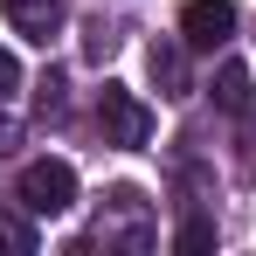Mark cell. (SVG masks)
<instances>
[{"label": "cell", "instance_id": "9", "mask_svg": "<svg viewBox=\"0 0 256 256\" xmlns=\"http://www.w3.org/2000/svg\"><path fill=\"white\" fill-rule=\"evenodd\" d=\"M84 56H90V62H111V56H118V28L90 21V28H84Z\"/></svg>", "mask_w": 256, "mask_h": 256}, {"label": "cell", "instance_id": "3", "mask_svg": "<svg viewBox=\"0 0 256 256\" xmlns=\"http://www.w3.org/2000/svg\"><path fill=\"white\" fill-rule=\"evenodd\" d=\"M180 35H187V48H222L236 35V7H228V0H187Z\"/></svg>", "mask_w": 256, "mask_h": 256}, {"label": "cell", "instance_id": "1", "mask_svg": "<svg viewBox=\"0 0 256 256\" xmlns=\"http://www.w3.org/2000/svg\"><path fill=\"white\" fill-rule=\"evenodd\" d=\"M14 201L28 214H70L76 208V166L70 160H28L14 180Z\"/></svg>", "mask_w": 256, "mask_h": 256}, {"label": "cell", "instance_id": "2", "mask_svg": "<svg viewBox=\"0 0 256 256\" xmlns=\"http://www.w3.org/2000/svg\"><path fill=\"white\" fill-rule=\"evenodd\" d=\"M97 125H104L111 146H125V152H132V146H146V138H152V111H146L125 84H104V97H97Z\"/></svg>", "mask_w": 256, "mask_h": 256}, {"label": "cell", "instance_id": "4", "mask_svg": "<svg viewBox=\"0 0 256 256\" xmlns=\"http://www.w3.org/2000/svg\"><path fill=\"white\" fill-rule=\"evenodd\" d=\"M7 7V28L21 35V42H56L62 35V0H0Z\"/></svg>", "mask_w": 256, "mask_h": 256}, {"label": "cell", "instance_id": "5", "mask_svg": "<svg viewBox=\"0 0 256 256\" xmlns=\"http://www.w3.org/2000/svg\"><path fill=\"white\" fill-rule=\"evenodd\" d=\"M146 70H152L160 97H187V35H180V42H173V35H160V42L146 48Z\"/></svg>", "mask_w": 256, "mask_h": 256}, {"label": "cell", "instance_id": "11", "mask_svg": "<svg viewBox=\"0 0 256 256\" xmlns=\"http://www.w3.org/2000/svg\"><path fill=\"white\" fill-rule=\"evenodd\" d=\"M62 111V76H42V118Z\"/></svg>", "mask_w": 256, "mask_h": 256}, {"label": "cell", "instance_id": "7", "mask_svg": "<svg viewBox=\"0 0 256 256\" xmlns=\"http://www.w3.org/2000/svg\"><path fill=\"white\" fill-rule=\"evenodd\" d=\"M0 250L35 256V222H28V208H21V214H0Z\"/></svg>", "mask_w": 256, "mask_h": 256}, {"label": "cell", "instance_id": "10", "mask_svg": "<svg viewBox=\"0 0 256 256\" xmlns=\"http://www.w3.org/2000/svg\"><path fill=\"white\" fill-rule=\"evenodd\" d=\"M21 90V62H14V48H0V104Z\"/></svg>", "mask_w": 256, "mask_h": 256}, {"label": "cell", "instance_id": "6", "mask_svg": "<svg viewBox=\"0 0 256 256\" xmlns=\"http://www.w3.org/2000/svg\"><path fill=\"white\" fill-rule=\"evenodd\" d=\"M214 104L222 111H250V70L242 62H222L214 70Z\"/></svg>", "mask_w": 256, "mask_h": 256}, {"label": "cell", "instance_id": "8", "mask_svg": "<svg viewBox=\"0 0 256 256\" xmlns=\"http://www.w3.org/2000/svg\"><path fill=\"white\" fill-rule=\"evenodd\" d=\"M173 250H180V256H201V250H214V222H201V214H194V222H187V228L173 236Z\"/></svg>", "mask_w": 256, "mask_h": 256}, {"label": "cell", "instance_id": "12", "mask_svg": "<svg viewBox=\"0 0 256 256\" xmlns=\"http://www.w3.org/2000/svg\"><path fill=\"white\" fill-rule=\"evenodd\" d=\"M14 146H21V125H14V118L0 111V152H14Z\"/></svg>", "mask_w": 256, "mask_h": 256}]
</instances>
